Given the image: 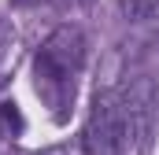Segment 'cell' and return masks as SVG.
I'll return each mask as SVG.
<instances>
[{"label": "cell", "instance_id": "obj_1", "mask_svg": "<svg viewBox=\"0 0 159 155\" xmlns=\"http://www.w3.org/2000/svg\"><path fill=\"white\" fill-rule=\"evenodd\" d=\"M85 63V33L78 26H59L52 30L48 41L37 52V92L52 107H67V100L74 96V78Z\"/></svg>", "mask_w": 159, "mask_h": 155}, {"label": "cell", "instance_id": "obj_2", "mask_svg": "<svg viewBox=\"0 0 159 155\" xmlns=\"http://www.w3.org/2000/svg\"><path fill=\"white\" fill-rule=\"evenodd\" d=\"M126 140H129L126 104L119 100V92H96L93 111H89L85 129H81L85 155H122Z\"/></svg>", "mask_w": 159, "mask_h": 155}, {"label": "cell", "instance_id": "obj_3", "mask_svg": "<svg viewBox=\"0 0 159 155\" xmlns=\"http://www.w3.org/2000/svg\"><path fill=\"white\" fill-rule=\"evenodd\" d=\"M122 15L129 22H148V19H159V0H119Z\"/></svg>", "mask_w": 159, "mask_h": 155}, {"label": "cell", "instance_id": "obj_4", "mask_svg": "<svg viewBox=\"0 0 159 155\" xmlns=\"http://www.w3.org/2000/svg\"><path fill=\"white\" fill-rule=\"evenodd\" d=\"M4 122H7V126H22V118H19V111H15V104H4Z\"/></svg>", "mask_w": 159, "mask_h": 155}, {"label": "cell", "instance_id": "obj_5", "mask_svg": "<svg viewBox=\"0 0 159 155\" xmlns=\"http://www.w3.org/2000/svg\"><path fill=\"white\" fill-rule=\"evenodd\" d=\"M15 4H22V7H34V4H41V0H15Z\"/></svg>", "mask_w": 159, "mask_h": 155}]
</instances>
